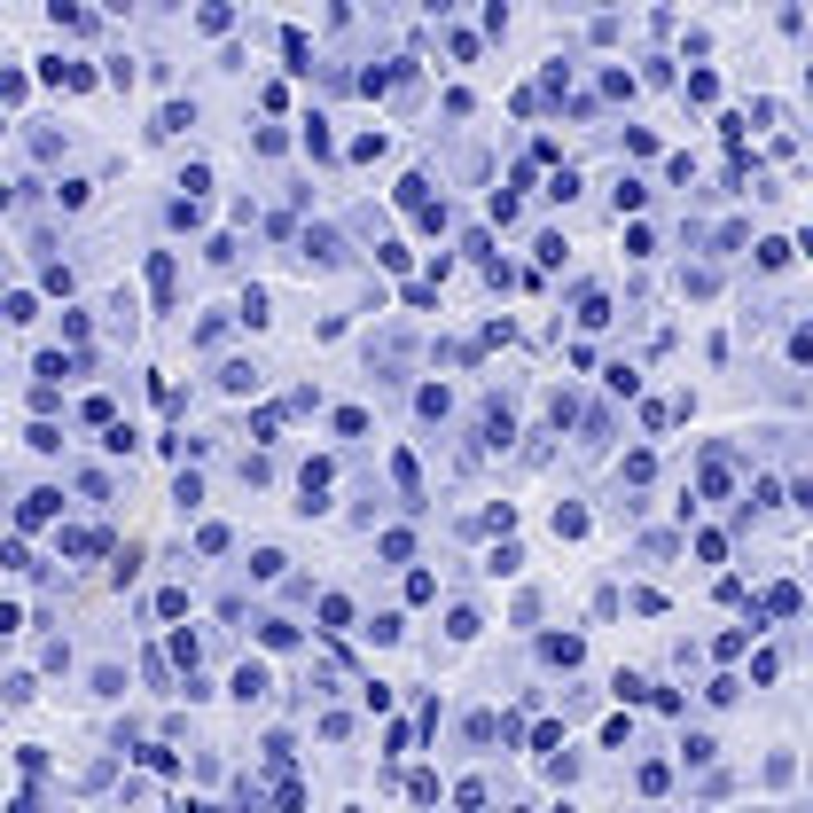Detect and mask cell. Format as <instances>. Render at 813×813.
Wrapping results in <instances>:
<instances>
[{
	"instance_id": "5",
	"label": "cell",
	"mask_w": 813,
	"mask_h": 813,
	"mask_svg": "<svg viewBox=\"0 0 813 813\" xmlns=\"http://www.w3.org/2000/svg\"><path fill=\"white\" fill-rule=\"evenodd\" d=\"M517 438V415H508V406H485V446H508Z\"/></svg>"
},
{
	"instance_id": "7",
	"label": "cell",
	"mask_w": 813,
	"mask_h": 813,
	"mask_svg": "<svg viewBox=\"0 0 813 813\" xmlns=\"http://www.w3.org/2000/svg\"><path fill=\"white\" fill-rule=\"evenodd\" d=\"M704 493H712V501H728V454H719V446L704 454Z\"/></svg>"
},
{
	"instance_id": "6",
	"label": "cell",
	"mask_w": 813,
	"mask_h": 813,
	"mask_svg": "<svg viewBox=\"0 0 813 813\" xmlns=\"http://www.w3.org/2000/svg\"><path fill=\"white\" fill-rule=\"evenodd\" d=\"M266 688H274V680H266V665H243V673H235V697H243V704H258Z\"/></svg>"
},
{
	"instance_id": "11",
	"label": "cell",
	"mask_w": 813,
	"mask_h": 813,
	"mask_svg": "<svg viewBox=\"0 0 813 813\" xmlns=\"http://www.w3.org/2000/svg\"><path fill=\"white\" fill-rule=\"evenodd\" d=\"M610 697H618V704H649V680H641V673H618V680H610Z\"/></svg>"
},
{
	"instance_id": "15",
	"label": "cell",
	"mask_w": 813,
	"mask_h": 813,
	"mask_svg": "<svg viewBox=\"0 0 813 813\" xmlns=\"http://www.w3.org/2000/svg\"><path fill=\"white\" fill-rule=\"evenodd\" d=\"M321 626H329V634H336V626H352V602L345 595H321Z\"/></svg>"
},
{
	"instance_id": "4",
	"label": "cell",
	"mask_w": 813,
	"mask_h": 813,
	"mask_svg": "<svg viewBox=\"0 0 813 813\" xmlns=\"http://www.w3.org/2000/svg\"><path fill=\"white\" fill-rule=\"evenodd\" d=\"M149 290H156V306H173V251L149 258Z\"/></svg>"
},
{
	"instance_id": "9",
	"label": "cell",
	"mask_w": 813,
	"mask_h": 813,
	"mask_svg": "<svg viewBox=\"0 0 813 813\" xmlns=\"http://www.w3.org/2000/svg\"><path fill=\"white\" fill-rule=\"evenodd\" d=\"M282 55H290V71H313V39L297 32V24H290V32H282Z\"/></svg>"
},
{
	"instance_id": "2",
	"label": "cell",
	"mask_w": 813,
	"mask_h": 813,
	"mask_svg": "<svg viewBox=\"0 0 813 813\" xmlns=\"http://www.w3.org/2000/svg\"><path fill=\"white\" fill-rule=\"evenodd\" d=\"M55 508H63V493H55V485H39V493H24L16 524H47V517H55Z\"/></svg>"
},
{
	"instance_id": "10",
	"label": "cell",
	"mask_w": 813,
	"mask_h": 813,
	"mask_svg": "<svg viewBox=\"0 0 813 813\" xmlns=\"http://www.w3.org/2000/svg\"><path fill=\"white\" fill-rule=\"evenodd\" d=\"M547 665L571 673V665H579V634H547Z\"/></svg>"
},
{
	"instance_id": "12",
	"label": "cell",
	"mask_w": 813,
	"mask_h": 813,
	"mask_svg": "<svg viewBox=\"0 0 813 813\" xmlns=\"http://www.w3.org/2000/svg\"><path fill=\"white\" fill-rule=\"evenodd\" d=\"M767 610H775V618H798V587H790V579L767 587Z\"/></svg>"
},
{
	"instance_id": "13",
	"label": "cell",
	"mask_w": 813,
	"mask_h": 813,
	"mask_svg": "<svg viewBox=\"0 0 813 813\" xmlns=\"http://www.w3.org/2000/svg\"><path fill=\"white\" fill-rule=\"evenodd\" d=\"M579 321H587V329H602V321H610V297L587 290V297H579Z\"/></svg>"
},
{
	"instance_id": "3",
	"label": "cell",
	"mask_w": 813,
	"mask_h": 813,
	"mask_svg": "<svg viewBox=\"0 0 813 813\" xmlns=\"http://www.w3.org/2000/svg\"><path fill=\"white\" fill-rule=\"evenodd\" d=\"M391 477H399L406 508H423V469H415V454H391Z\"/></svg>"
},
{
	"instance_id": "8",
	"label": "cell",
	"mask_w": 813,
	"mask_h": 813,
	"mask_svg": "<svg viewBox=\"0 0 813 813\" xmlns=\"http://www.w3.org/2000/svg\"><path fill=\"white\" fill-rule=\"evenodd\" d=\"M219 384L243 399V391H258V368H251V360H227V368H219Z\"/></svg>"
},
{
	"instance_id": "1",
	"label": "cell",
	"mask_w": 813,
	"mask_h": 813,
	"mask_svg": "<svg viewBox=\"0 0 813 813\" xmlns=\"http://www.w3.org/2000/svg\"><path fill=\"white\" fill-rule=\"evenodd\" d=\"M188 125H196V102H165L149 134H156V141H173V134H188Z\"/></svg>"
},
{
	"instance_id": "14",
	"label": "cell",
	"mask_w": 813,
	"mask_h": 813,
	"mask_svg": "<svg viewBox=\"0 0 813 813\" xmlns=\"http://www.w3.org/2000/svg\"><path fill=\"white\" fill-rule=\"evenodd\" d=\"M258 641H266V649H290L297 626H290V618H266V626H258Z\"/></svg>"
}]
</instances>
